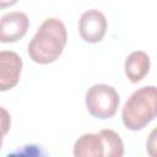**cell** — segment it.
Returning a JSON list of instances; mask_svg holds the SVG:
<instances>
[{
	"label": "cell",
	"instance_id": "obj_5",
	"mask_svg": "<svg viewBox=\"0 0 157 157\" xmlns=\"http://www.w3.org/2000/svg\"><path fill=\"white\" fill-rule=\"evenodd\" d=\"M29 28V20L25 12L11 11L0 17V42L13 43L21 39Z\"/></svg>",
	"mask_w": 157,
	"mask_h": 157
},
{
	"label": "cell",
	"instance_id": "obj_4",
	"mask_svg": "<svg viewBox=\"0 0 157 157\" xmlns=\"http://www.w3.org/2000/svg\"><path fill=\"white\" fill-rule=\"evenodd\" d=\"M107 18L103 12L96 9L85 11L78 20V33L87 43H98L107 32Z\"/></svg>",
	"mask_w": 157,
	"mask_h": 157
},
{
	"label": "cell",
	"instance_id": "obj_10",
	"mask_svg": "<svg viewBox=\"0 0 157 157\" xmlns=\"http://www.w3.org/2000/svg\"><path fill=\"white\" fill-rule=\"evenodd\" d=\"M10 128H11V115L4 107H0V150L2 146V139L9 132Z\"/></svg>",
	"mask_w": 157,
	"mask_h": 157
},
{
	"label": "cell",
	"instance_id": "obj_7",
	"mask_svg": "<svg viewBox=\"0 0 157 157\" xmlns=\"http://www.w3.org/2000/svg\"><path fill=\"white\" fill-rule=\"evenodd\" d=\"M75 157H104L105 144L101 132H88L81 135L74 145Z\"/></svg>",
	"mask_w": 157,
	"mask_h": 157
},
{
	"label": "cell",
	"instance_id": "obj_6",
	"mask_svg": "<svg viewBox=\"0 0 157 157\" xmlns=\"http://www.w3.org/2000/svg\"><path fill=\"white\" fill-rule=\"evenodd\" d=\"M21 56L11 50L0 52V92L13 88L21 77L22 71Z\"/></svg>",
	"mask_w": 157,
	"mask_h": 157
},
{
	"label": "cell",
	"instance_id": "obj_11",
	"mask_svg": "<svg viewBox=\"0 0 157 157\" xmlns=\"http://www.w3.org/2000/svg\"><path fill=\"white\" fill-rule=\"evenodd\" d=\"M18 0H0V10L2 9H6V7H10L12 5H15Z\"/></svg>",
	"mask_w": 157,
	"mask_h": 157
},
{
	"label": "cell",
	"instance_id": "obj_1",
	"mask_svg": "<svg viewBox=\"0 0 157 157\" xmlns=\"http://www.w3.org/2000/svg\"><path fill=\"white\" fill-rule=\"evenodd\" d=\"M67 42L66 27L61 20L52 17L42 22L28 44L29 58L40 65L56 61Z\"/></svg>",
	"mask_w": 157,
	"mask_h": 157
},
{
	"label": "cell",
	"instance_id": "obj_2",
	"mask_svg": "<svg viewBox=\"0 0 157 157\" xmlns=\"http://www.w3.org/2000/svg\"><path fill=\"white\" fill-rule=\"evenodd\" d=\"M157 91L155 86H145L136 90L125 102L121 110V120L131 131L142 130L156 118Z\"/></svg>",
	"mask_w": 157,
	"mask_h": 157
},
{
	"label": "cell",
	"instance_id": "obj_3",
	"mask_svg": "<svg viewBox=\"0 0 157 157\" xmlns=\"http://www.w3.org/2000/svg\"><path fill=\"white\" fill-rule=\"evenodd\" d=\"M85 102L87 110L92 117L104 120L112 118L117 113L120 97L113 86L97 83L88 88Z\"/></svg>",
	"mask_w": 157,
	"mask_h": 157
},
{
	"label": "cell",
	"instance_id": "obj_9",
	"mask_svg": "<svg viewBox=\"0 0 157 157\" xmlns=\"http://www.w3.org/2000/svg\"><path fill=\"white\" fill-rule=\"evenodd\" d=\"M105 144L104 157H121L124 155V144L118 132L110 129H103L99 131Z\"/></svg>",
	"mask_w": 157,
	"mask_h": 157
},
{
	"label": "cell",
	"instance_id": "obj_8",
	"mask_svg": "<svg viewBox=\"0 0 157 157\" xmlns=\"http://www.w3.org/2000/svg\"><path fill=\"white\" fill-rule=\"evenodd\" d=\"M151 61L150 56L142 50H135L130 53L125 60L124 70L126 77L132 82H140L150 71Z\"/></svg>",
	"mask_w": 157,
	"mask_h": 157
}]
</instances>
